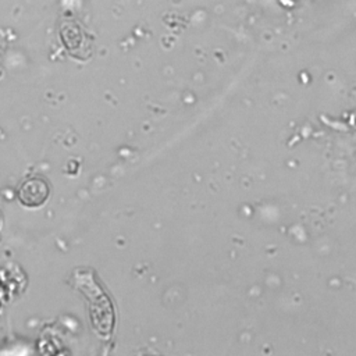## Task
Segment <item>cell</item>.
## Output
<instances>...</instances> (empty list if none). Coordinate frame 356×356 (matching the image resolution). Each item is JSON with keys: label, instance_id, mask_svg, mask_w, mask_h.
Wrapping results in <instances>:
<instances>
[{"label": "cell", "instance_id": "cell-2", "mask_svg": "<svg viewBox=\"0 0 356 356\" xmlns=\"http://www.w3.org/2000/svg\"><path fill=\"white\" fill-rule=\"evenodd\" d=\"M0 222H1V217H0Z\"/></svg>", "mask_w": 356, "mask_h": 356}, {"label": "cell", "instance_id": "cell-1", "mask_svg": "<svg viewBox=\"0 0 356 356\" xmlns=\"http://www.w3.org/2000/svg\"><path fill=\"white\" fill-rule=\"evenodd\" d=\"M49 193H50L49 184L39 177H33V178H28L21 184L17 196L22 206L39 207L47 200Z\"/></svg>", "mask_w": 356, "mask_h": 356}]
</instances>
